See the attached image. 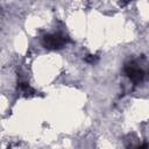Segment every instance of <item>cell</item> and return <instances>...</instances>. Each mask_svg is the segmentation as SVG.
<instances>
[{
	"label": "cell",
	"instance_id": "6da1fadb",
	"mask_svg": "<svg viewBox=\"0 0 149 149\" xmlns=\"http://www.w3.org/2000/svg\"><path fill=\"white\" fill-rule=\"evenodd\" d=\"M65 38L59 34H51L47 35L43 38V45L48 49H59L64 45Z\"/></svg>",
	"mask_w": 149,
	"mask_h": 149
},
{
	"label": "cell",
	"instance_id": "7a4b0ae2",
	"mask_svg": "<svg viewBox=\"0 0 149 149\" xmlns=\"http://www.w3.org/2000/svg\"><path fill=\"white\" fill-rule=\"evenodd\" d=\"M125 72L134 83H137V81L142 80V78L144 77V72L133 62L125 66Z\"/></svg>",
	"mask_w": 149,
	"mask_h": 149
},
{
	"label": "cell",
	"instance_id": "3957f363",
	"mask_svg": "<svg viewBox=\"0 0 149 149\" xmlns=\"http://www.w3.org/2000/svg\"><path fill=\"white\" fill-rule=\"evenodd\" d=\"M97 59H98V57H97V56H93V55H88V56L86 57V61H87L88 63H94Z\"/></svg>",
	"mask_w": 149,
	"mask_h": 149
},
{
	"label": "cell",
	"instance_id": "277c9868",
	"mask_svg": "<svg viewBox=\"0 0 149 149\" xmlns=\"http://www.w3.org/2000/svg\"><path fill=\"white\" fill-rule=\"evenodd\" d=\"M139 149H147V144H146V143H144V144H143V146H142V147H140V148H139Z\"/></svg>",
	"mask_w": 149,
	"mask_h": 149
}]
</instances>
